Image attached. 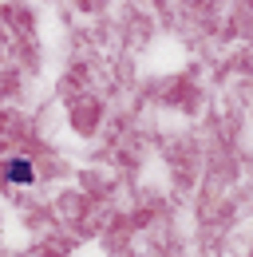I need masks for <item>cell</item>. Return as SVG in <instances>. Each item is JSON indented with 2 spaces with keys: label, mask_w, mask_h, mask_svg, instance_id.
<instances>
[{
  "label": "cell",
  "mask_w": 253,
  "mask_h": 257,
  "mask_svg": "<svg viewBox=\"0 0 253 257\" xmlns=\"http://www.w3.org/2000/svg\"><path fill=\"white\" fill-rule=\"evenodd\" d=\"M8 178H12V182H32V166L28 162H12V166H8Z\"/></svg>",
  "instance_id": "1"
}]
</instances>
